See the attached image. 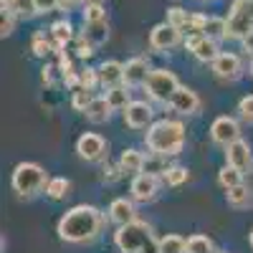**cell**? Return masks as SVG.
Listing matches in <instances>:
<instances>
[{
	"mask_svg": "<svg viewBox=\"0 0 253 253\" xmlns=\"http://www.w3.org/2000/svg\"><path fill=\"white\" fill-rule=\"evenodd\" d=\"M96 53V46L91 43V41L84 36V33H79L76 38H74V56L76 58H81V61H89L91 56Z\"/></svg>",
	"mask_w": 253,
	"mask_h": 253,
	"instance_id": "cell-34",
	"label": "cell"
},
{
	"mask_svg": "<svg viewBox=\"0 0 253 253\" xmlns=\"http://www.w3.org/2000/svg\"><path fill=\"white\" fill-rule=\"evenodd\" d=\"M210 71H213V76L218 81H225V84H233L238 79H243L246 74V61L241 53L236 51H220L218 58L210 63Z\"/></svg>",
	"mask_w": 253,
	"mask_h": 253,
	"instance_id": "cell-9",
	"label": "cell"
},
{
	"mask_svg": "<svg viewBox=\"0 0 253 253\" xmlns=\"http://www.w3.org/2000/svg\"><path fill=\"white\" fill-rule=\"evenodd\" d=\"M71 195V180L63 177V175H53L46 185V198L53 200V203H61Z\"/></svg>",
	"mask_w": 253,
	"mask_h": 253,
	"instance_id": "cell-24",
	"label": "cell"
},
{
	"mask_svg": "<svg viewBox=\"0 0 253 253\" xmlns=\"http://www.w3.org/2000/svg\"><path fill=\"white\" fill-rule=\"evenodd\" d=\"M218 253H225V251H218Z\"/></svg>",
	"mask_w": 253,
	"mask_h": 253,
	"instance_id": "cell-50",
	"label": "cell"
},
{
	"mask_svg": "<svg viewBox=\"0 0 253 253\" xmlns=\"http://www.w3.org/2000/svg\"><path fill=\"white\" fill-rule=\"evenodd\" d=\"M15 23H18V15L8 8H3V15H0V36H10L15 31Z\"/></svg>",
	"mask_w": 253,
	"mask_h": 253,
	"instance_id": "cell-40",
	"label": "cell"
},
{
	"mask_svg": "<svg viewBox=\"0 0 253 253\" xmlns=\"http://www.w3.org/2000/svg\"><path fill=\"white\" fill-rule=\"evenodd\" d=\"M31 51H33V56H38V58H48V56H56V43H53V38H51V33L46 36L43 31H36L33 36H31Z\"/></svg>",
	"mask_w": 253,
	"mask_h": 253,
	"instance_id": "cell-23",
	"label": "cell"
},
{
	"mask_svg": "<svg viewBox=\"0 0 253 253\" xmlns=\"http://www.w3.org/2000/svg\"><path fill=\"white\" fill-rule=\"evenodd\" d=\"M114 246L119 253H160V238L147 220H132L114 230Z\"/></svg>",
	"mask_w": 253,
	"mask_h": 253,
	"instance_id": "cell-3",
	"label": "cell"
},
{
	"mask_svg": "<svg viewBox=\"0 0 253 253\" xmlns=\"http://www.w3.org/2000/svg\"><path fill=\"white\" fill-rule=\"evenodd\" d=\"M41 81L46 84V86H56V84H63L61 81V69L56 61H46L43 69H41Z\"/></svg>",
	"mask_w": 253,
	"mask_h": 253,
	"instance_id": "cell-37",
	"label": "cell"
},
{
	"mask_svg": "<svg viewBox=\"0 0 253 253\" xmlns=\"http://www.w3.org/2000/svg\"><path fill=\"white\" fill-rule=\"evenodd\" d=\"M114 114V107L109 104V99L104 96V94H96L94 101L86 107V112H84V117H86L91 124H107Z\"/></svg>",
	"mask_w": 253,
	"mask_h": 253,
	"instance_id": "cell-19",
	"label": "cell"
},
{
	"mask_svg": "<svg viewBox=\"0 0 253 253\" xmlns=\"http://www.w3.org/2000/svg\"><path fill=\"white\" fill-rule=\"evenodd\" d=\"M248 74L253 76V56H251V61H248Z\"/></svg>",
	"mask_w": 253,
	"mask_h": 253,
	"instance_id": "cell-48",
	"label": "cell"
},
{
	"mask_svg": "<svg viewBox=\"0 0 253 253\" xmlns=\"http://www.w3.org/2000/svg\"><path fill=\"white\" fill-rule=\"evenodd\" d=\"M167 107H170L175 114L180 117H198L203 112V99L195 89H190V86H182L180 84V89L172 94V99L167 101Z\"/></svg>",
	"mask_w": 253,
	"mask_h": 253,
	"instance_id": "cell-13",
	"label": "cell"
},
{
	"mask_svg": "<svg viewBox=\"0 0 253 253\" xmlns=\"http://www.w3.org/2000/svg\"><path fill=\"white\" fill-rule=\"evenodd\" d=\"M241 182H246V175L238 170V167H233V165H223L220 170H218V185L223 187V190H228V187H236V185H241Z\"/></svg>",
	"mask_w": 253,
	"mask_h": 253,
	"instance_id": "cell-28",
	"label": "cell"
},
{
	"mask_svg": "<svg viewBox=\"0 0 253 253\" xmlns=\"http://www.w3.org/2000/svg\"><path fill=\"white\" fill-rule=\"evenodd\" d=\"M8 10H13L18 18H26V20L36 15V5H33V0H15V3H13Z\"/></svg>",
	"mask_w": 253,
	"mask_h": 253,
	"instance_id": "cell-41",
	"label": "cell"
},
{
	"mask_svg": "<svg viewBox=\"0 0 253 253\" xmlns=\"http://www.w3.org/2000/svg\"><path fill=\"white\" fill-rule=\"evenodd\" d=\"M48 33H51V38H53L56 48H66L69 43H74V38H76V28L71 26L69 18L53 20V23L48 26Z\"/></svg>",
	"mask_w": 253,
	"mask_h": 253,
	"instance_id": "cell-21",
	"label": "cell"
},
{
	"mask_svg": "<svg viewBox=\"0 0 253 253\" xmlns=\"http://www.w3.org/2000/svg\"><path fill=\"white\" fill-rule=\"evenodd\" d=\"M152 71L155 69H152V63L147 56H132L124 63V84L129 89H144V84Z\"/></svg>",
	"mask_w": 253,
	"mask_h": 253,
	"instance_id": "cell-14",
	"label": "cell"
},
{
	"mask_svg": "<svg viewBox=\"0 0 253 253\" xmlns=\"http://www.w3.org/2000/svg\"><path fill=\"white\" fill-rule=\"evenodd\" d=\"M51 175L46 172L43 165L38 162H18L10 172V187L18 198H26V200H33L38 195H46V185H48Z\"/></svg>",
	"mask_w": 253,
	"mask_h": 253,
	"instance_id": "cell-4",
	"label": "cell"
},
{
	"mask_svg": "<svg viewBox=\"0 0 253 253\" xmlns=\"http://www.w3.org/2000/svg\"><path fill=\"white\" fill-rule=\"evenodd\" d=\"M162 187H165V180L160 172H139L129 182V195L137 203L147 205V203H155L162 195Z\"/></svg>",
	"mask_w": 253,
	"mask_h": 253,
	"instance_id": "cell-8",
	"label": "cell"
},
{
	"mask_svg": "<svg viewBox=\"0 0 253 253\" xmlns=\"http://www.w3.org/2000/svg\"><path fill=\"white\" fill-rule=\"evenodd\" d=\"M205 20H208L205 13H190V23L185 31H205Z\"/></svg>",
	"mask_w": 253,
	"mask_h": 253,
	"instance_id": "cell-43",
	"label": "cell"
},
{
	"mask_svg": "<svg viewBox=\"0 0 253 253\" xmlns=\"http://www.w3.org/2000/svg\"><path fill=\"white\" fill-rule=\"evenodd\" d=\"M160 253H187V238L177 233H167L160 238Z\"/></svg>",
	"mask_w": 253,
	"mask_h": 253,
	"instance_id": "cell-31",
	"label": "cell"
},
{
	"mask_svg": "<svg viewBox=\"0 0 253 253\" xmlns=\"http://www.w3.org/2000/svg\"><path fill=\"white\" fill-rule=\"evenodd\" d=\"M15 3V0H0V5H3V8H10Z\"/></svg>",
	"mask_w": 253,
	"mask_h": 253,
	"instance_id": "cell-46",
	"label": "cell"
},
{
	"mask_svg": "<svg viewBox=\"0 0 253 253\" xmlns=\"http://www.w3.org/2000/svg\"><path fill=\"white\" fill-rule=\"evenodd\" d=\"M165 20L185 33V28H187V23H190V13H187L182 5H170V8L165 10Z\"/></svg>",
	"mask_w": 253,
	"mask_h": 253,
	"instance_id": "cell-32",
	"label": "cell"
},
{
	"mask_svg": "<svg viewBox=\"0 0 253 253\" xmlns=\"http://www.w3.org/2000/svg\"><path fill=\"white\" fill-rule=\"evenodd\" d=\"M225 162L233 165V167H238L243 175H251V172H253V147H251L243 137L236 139L233 144L225 147Z\"/></svg>",
	"mask_w": 253,
	"mask_h": 253,
	"instance_id": "cell-15",
	"label": "cell"
},
{
	"mask_svg": "<svg viewBox=\"0 0 253 253\" xmlns=\"http://www.w3.org/2000/svg\"><path fill=\"white\" fill-rule=\"evenodd\" d=\"M76 8H84V0H58V10L63 13H71Z\"/></svg>",
	"mask_w": 253,
	"mask_h": 253,
	"instance_id": "cell-44",
	"label": "cell"
},
{
	"mask_svg": "<svg viewBox=\"0 0 253 253\" xmlns=\"http://www.w3.org/2000/svg\"><path fill=\"white\" fill-rule=\"evenodd\" d=\"M182 41H185V33L165 20V23L152 26L147 43H150V48H152L155 53H170V51H175L177 46H182Z\"/></svg>",
	"mask_w": 253,
	"mask_h": 253,
	"instance_id": "cell-10",
	"label": "cell"
},
{
	"mask_svg": "<svg viewBox=\"0 0 253 253\" xmlns=\"http://www.w3.org/2000/svg\"><path fill=\"white\" fill-rule=\"evenodd\" d=\"M203 33H205L208 38H213V41H225V38H228V20L220 18V15H208Z\"/></svg>",
	"mask_w": 253,
	"mask_h": 253,
	"instance_id": "cell-29",
	"label": "cell"
},
{
	"mask_svg": "<svg viewBox=\"0 0 253 253\" xmlns=\"http://www.w3.org/2000/svg\"><path fill=\"white\" fill-rule=\"evenodd\" d=\"M104 96L109 99V104L114 107V112H122L126 104L132 101V89L126 84H119V86H112V89H104Z\"/></svg>",
	"mask_w": 253,
	"mask_h": 253,
	"instance_id": "cell-27",
	"label": "cell"
},
{
	"mask_svg": "<svg viewBox=\"0 0 253 253\" xmlns=\"http://www.w3.org/2000/svg\"><path fill=\"white\" fill-rule=\"evenodd\" d=\"M107 223H109V218L101 208L89 205V203H79L58 218L56 233L69 246H91L94 241L101 238Z\"/></svg>",
	"mask_w": 253,
	"mask_h": 253,
	"instance_id": "cell-1",
	"label": "cell"
},
{
	"mask_svg": "<svg viewBox=\"0 0 253 253\" xmlns=\"http://www.w3.org/2000/svg\"><path fill=\"white\" fill-rule=\"evenodd\" d=\"M236 112H238V119H241V122L253 124V94H246V96L238 99Z\"/></svg>",
	"mask_w": 253,
	"mask_h": 253,
	"instance_id": "cell-38",
	"label": "cell"
},
{
	"mask_svg": "<svg viewBox=\"0 0 253 253\" xmlns=\"http://www.w3.org/2000/svg\"><path fill=\"white\" fill-rule=\"evenodd\" d=\"M81 86H84V89H89V91L101 89L99 66H84V69H81Z\"/></svg>",
	"mask_w": 253,
	"mask_h": 253,
	"instance_id": "cell-36",
	"label": "cell"
},
{
	"mask_svg": "<svg viewBox=\"0 0 253 253\" xmlns=\"http://www.w3.org/2000/svg\"><path fill=\"white\" fill-rule=\"evenodd\" d=\"M122 119H124V126H129V129H134V132L147 129V126L155 122V107H152V101H147V99H132L122 109Z\"/></svg>",
	"mask_w": 253,
	"mask_h": 253,
	"instance_id": "cell-12",
	"label": "cell"
},
{
	"mask_svg": "<svg viewBox=\"0 0 253 253\" xmlns=\"http://www.w3.org/2000/svg\"><path fill=\"white\" fill-rule=\"evenodd\" d=\"M177 89H180V79L170 69H155L150 74V79H147V84H144L147 96H150L152 101H157V104H167Z\"/></svg>",
	"mask_w": 253,
	"mask_h": 253,
	"instance_id": "cell-6",
	"label": "cell"
},
{
	"mask_svg": "<svg viewBox=\"0 0 253 253\" xmlns=\"http://www.w3.org/2000/svg\"><path fill=\"white\" fill-rule=\"evenodd\" d=\"M33 5H36V15H48L58 10V0H33Z\"/></svg>",
	"mask_w": 253,
	"mask_h": 253,
	"instance_id": "cell-42",
	"label": "cell"
},
{
	"mask_svg": "<svg viewBox=\"0 0 253 253\" xmlns=\"http://www.w3.org/2000/svg\"><path fill=\"white\" fill-rule=\"evenodd\" d=\"M86 3H99V0H84V5H86Z\"/></svg>",
	"mask_w": 253,
	"mask_h": 253,
	"instance_id": "cell-49",
	"label": "cell"
},
{
	"mask_svg": "<svg viewBox=\"0 0 253 253\" xmlns=\"http://www.w3.org/2000/svg\"><path fill=\"white\" fill-rule=\"evenodd\" d=\"M117 162H119V167H122V172L124 175H139V172H144V165H147V157H144V152H139L137 147H124V150L119 152V157H117Z\"/></svg>",
	"mask_w": 253,
	"mask_h": 253,
	"instance_id": "cell-17",
	"label": "cell"
},
{
	"mask_svg": "<svg viewBox=\"0 0 253 253\" xmlns=\"http://www.w3.org/2000/svg\"><path fill=\"white\" fill-rule=\"evenodd\" d=\"M99 79H101V89H112L124 84V63L117 58H107L99 63Z\"/></svg>",
	"mask_w": 253,
	"mask_h": 253,
	"instance_id": "cell-18",
	"label": "cell"
},
{
	"mask_svg": "<svg viewBox=\"0 0 253 253\" xmlns=\"http://www.w3.org/2000/svg\"><path fill=\"white\" fill-rule=\"evenodd\" d=\"M248 246H251V248H253V228H251V230H248Z\"/></svg>",
	"mask_w": 253,
	"mask_h": 253,
	"instance_id": "cell-47",
	"label": "cell"
},
{
	"mask_svg": "<svg viewBox=\"0 0 253 253\" xmlns=\"http://www.w3.org/2000/svg\"><path fill=\"white\" fill-rule=\"evenodd\" d=\"M160 175H162V180H165L167 187H180V185L187 182L190 170H187V167H182V165H167V167H162V170H160Z\"/></svg>",
	"mask_w": 253,
	"mask_h": 253,
	"instance_id": "cell-26",
	"label": "cell"
},
{
	"mask_svg": "<svg viewBox=\"0 0 253 253\" xmlns=\"http://www.w3.org/2000/svg\"><path fill=\"white\" fill-rule=\"evenodd\" d=\"M187 144V129L182 119H155L144 132V147L155 157H177Z\"/></svg>",
	"mask_w": 253,
	"mask_h": 253,
	"instance_id": "cell-2",
	"label": "cell"
},
{
	"mask_svg": "<svg viewBox=\"0 0 253 253\" xmlns=\"http://www.w3.org/2000/svg\"><path fill=\"white\" fill-rule=\"evenodd\" d=\"M241 51H243L246 56H253V31H251L246 38H241Z\"/></svg>",
	"mask_w": 253,
	"mask_h": 253,
	"instance_id": "cell-45",
	"label": "cell"
},
{
	"mask_svg": "<svg viewBox=\"0 0 253 253\" xmlns=\"http://www.w3.org/2000/svg\"><path fill=\"white\" fill-rule=\"evenodd\" d=\"M190 53H193V58L195 61H200V63H208V66H210V63H213L215 58H218V53H220V41H213V38H203L200 41V43L193 48V51H190Z\"/></svg>",
	"mask_w": 253,
	"mask_h": 253,
	"instance_id": "cell-22",
	"label": "cell"
},
{
	"mask_svg": "<svg viewBox=\"0 0 253 253\" xmlns=\"http://www.w3.org/2000/svg\"><path fill=\"white\" fill-rule=\"evenodd\" d=\"M74 150H76L79 160L89 162V165H104L109 160V142L99 132H81Z\"/></svg>",
	"mask_w": 253,
	"mask_h": 253,
	"instance_id": "cell-5",
	"label": "cell"
},
{
	"mask_svg": "<svg viewBox=\"0 0 253 253\" xmlns=\"http://www.w3.org/2000/svg\"><path fill=\"white\" fill-rule=\"evenodd\" d=\"M84 36L99 48L109 41V20H99V23H84Z\"/></svg>",
	"mask_w": 253,
	"mask_h": 253,
	"instance_id": "cell-25",
	"label": "cell"
},
{
	"mask_svg": "<svg viewBox=\"0 0 253 253\" xmlns=\"http://www.w3.org/2000/svg\"><path fill=\"white\" fill-rule=\"evenodd\" d=\"M94 91H89V89H84V86H76V89H71V107H74V112H86V107L94 101Z\"/></svg>",
	"mask_w": 253,
	"mask_h": 253,
	"instance_id": "cell-33",
	"label": "cell"
},
{
	"mask_svg": "<svg viewBox=\"0 0 253 253\" xmlns=\"http://www.w3.org/2000/svg\"><path fill=\"white\" fill-rule=\"evenodd\" d=\"M187 253H218L215 243L210 236H203V233H193L187 238Z\"/></svg>",
	"mask_w": 253,
	"mask_h": 253,
	"instance_id": "cell-30",
	"label": "cell"
},
{
	"mask_svg": "<svg viewBox=\"0 0 253 253\" xmlns=\"http://www.w3.org/2000/svg\"><path fill=\"white\" fill-rule=\"evenodd\" d=\"M228 41H241L253 31V0H233L228 13Z\"/></svg>",
	"mask_w": 253,
	"mask_h": 253,
	"instance_id": "cell-7",
	"label": "cell"
},
{
	"mask_svg": "<svg viewBox=\"0 0 253 253\" xmlns=\"http://www.w3.org/2000/svg\"><path fill=\"white\" fill-rule=\"evenodd\" d=\"M107 218H109V223L112 225H126V223H132V220H137L139 215H137V200L129 195V198H114L112 203H109V208H107Z\"/></svg>",
	"mask_w": 253,
	"mask_h": 253,
	"instance_id": "cell-16",
	"label": "cell"
},
{
	"mask_svg": "<svg viewBox=\"0 0 253 253\" xmlns=\"http://www.w3.org/2000/svg\"><path fill=\"white\" fill-rule=\"evenodd\" d=\"M243 137V126H241V119L230 117V114H220L213 119V124H210V142H213L215 147H225L233 144L236 139Z\"/></svg>",
	"mask_w": 253,
	"mask_h": 253,
	"instance_id": "cell-11",
	"label": "cell"
},
{
	"mask_svg": "<svg viewBox=\"0 0 253 253\" xmlns=\"http://www.w3.org/2000/svg\"><path fill=\"white\" fill-rule=\"evenodd\" d=\"M101 177H104V182L107 185H114V182H119L122 177H124V172H122V167H119V162H104V167H101Z\"/></svg>",
	"mask_w": 253,
	"mask_h": 253,
	"instance_id": "cell-39",
	"label": "cell"
},
{
	"mask_svg": "<svg viewBox=\"0 0 253 253\" xmlns=\"http://www.w3.org/2000/svg\"><path fill=\"white\" fill-rule=\"evenodd\" d=\"M225 203L233 208V210H248V208H253V187L248 182H241L236 187H228L225 190Z\"/></svg>",
	"mask_w": 253,
	"mask_h": 253,
	"instance_id": "cell-20",
	"label": "cell"
},
{
	"mask_svg": "<svg viewBox=\"0 0 253 253\" xmlns=\"http://www.w3.org/2000/svg\"><path fill=\"white\" fill-rule=\"evenodd\" d=\"M81 18H84V23H99V20H107V8L101 5V0L99 3H86L81 10Z\"/></svg>",
	"mask_w": 253,
	"mask_h": 253,
	"instance_id": "cell-35",
	"label": "cell"
}]
</instances>
